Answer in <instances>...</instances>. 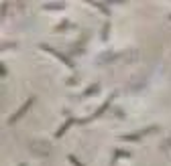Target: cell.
Here are the masks:
<instances>
[{
  "mask_svg": "<svg viewBox=\"0 0 171 166\" xmlns=\"http://www.w3.org/2000/svg\"><path fill=\"white\" fill-rule=\"evenodd\" d=\"M31 105H33V97H31V99H29V101H25V105H23V108H20V109H19V112H16V113H14V116H12V118H10V124H14V122H16V120H19V118H20V116H23V113H25V112H27V109H29V108H31Z\"/></svg>",
  "mask_w": 171,
  "mask_h": 166,
  "instance_id": "cell-1",
  "label": "cell"
},
{
  "mask_svg": "<svg viewBox=\"0 0 171 166\" xmlns=\"http://www.w3.org/2000/svg\"><path fill=\"white\" fill-rule=\"evenodd\" d=\"M69 158H71V162H74L75 166H84L82 162H78V158H75V156H69Z\"/></svg>",
  "mask_w": 171,
  "mask_h": 166,
  "instance_id": "cell-2",
  "label": "cell"
}]
</instances>
